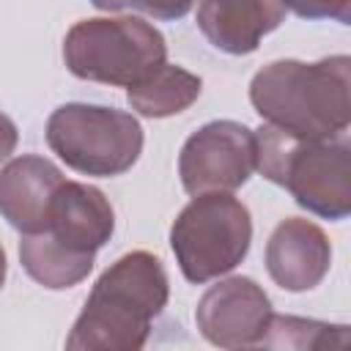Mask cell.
<instances>
[{
    "label": "cell",
    "instance_id": "6da1fadb",
    "mask_svg": "<svg viewBox=\"0 0 351 351\" xmlns=\"http://www.w3.org/2000/svg\"><path fill=\"white\" fill-rule=\"evenodd\" d=\"M170 280L154 252L134 250L104 269L77 315L69 351H140L167 307Z\"/></svg>",
    "mask_w": 351,
    "mask_h": 351
},
{
    "label": "cell",
    "instance_id": "7a4b0ae2",
    "mask_svg": "<svg viewBox=\"0 0 351 351\" xmlns=\"http://www.w3.org/2000/svg\"><path fill=\"white\" fill-rule=\"evenodd\" d=\"M351 58L332 55L315 63L271 60L250 82L255 112L304 140H332L351 123Z\"/></svg>",
    "mask_w": 351,
    "mask_h": 351
},
{
    "label": "cell",
    "instance_id": "3957f363",
    "mask_svg": "<svg viewBox=\"0 0 351 351\" xmlns=\"http://www.w3.org/2000/svg\"><path fill=\"white\" fill-rule=\"evenodd\" d=\"M255 170L285 186L304 211L340 222L351 214V143L293 137L271 123L255 129Z\"/></svg>",
    "mask_w": 351,
    "mask_h": 351
},
{
    "label": "cell",
    "instance_id": "277c9868",
    "mask_svg": "<svg viewBox=\"0 0 351 351\" xmlns=\"http://www.w3.org/2000/svg\"><path fill=\"white\" fill-rule=\"evenodd\" d=\"M63 60L80 80L129 88L167 60V44L165 36L140 16H96L69 27Z\"/></svg>",
    "mask_w": 351,
    "mask_h": 351
},
{
    "label": "cell",
    "instance_id": "5b68a950",
    "mask_svg": "<svg viewBox=\"0 0 351 351\" xmlns=\"http://www.w3.org/2000/svg\"><path fill=\"white\" fill-rule=\"evenodd\" d=\"M252 217L230 192L192 195L170 228V247L181 274L203 285L233 271L250 252Z\"/></svg>",
    "mask_w": 351,
    "mask_h": 351
},
{
    "label": "cell",
    "instance_id": "8992f818",
    "mask_svg": "<svg viewBox=\"0 0 351 351\" xmlns=\"http://www.w3.org/2000/svg\"><path fill=\"white\" fill-rule=\"evenodd\" d=\"M44 134L66 167L96 178L123 176L143 154L140 121L118 107L85 101L60 104L52 110Z\"/></svg>",
    "mask_w": 351,
    "mask_h": 351
},
{
    "label": "cell",
    "instance_id": "52a82bcc",
    "mask_svg": "<svg viewBox=\"0 0 351 351\" xmlns=\"http://www.w3.org/2000/svg\"><path fill=\"white\" fill-rule=\"evenodd\" d=\"M255 170V132L239 121H208L186 137L178 154L181 186L189 195L233 192Z\"/></svg>",
    "mask_w": 351,
    "mask_h": 351
},
{
    "label": "cell",
    "instance_id": "ba28073f",
    "mask_svg": "<svg viewBox=\"0 0 351 351\" xmlns=\"http://www.w3.org/2000/svg\"><path fill=\"white\" fill-rule=\"evenodd\" d=\"M271 321V302L252 277H228L211 285L197 307L195 324L217 348H261Z\"/></svg>",
    "mask_w": 351,
    "mask_h": 351
},
{
    "label": "cell",
    "instance_id": "9c48e42d",
    "mask_svg": "<svg viewBox=\"0 0 351 351\" xmlns=\"http://www.w3.org/2000/svg\"><path fill=\"white\" fill-rule=\"evenodd\" d=\"M263 263L269 277L291 293H302L315 288L332 266V244L326 233L302 217H288L282 219L263 252Z\"/></svg>",
    "mask_w": 351,
    "mask_h": 351
},
{
    "label": "cell",
    "instance_id": "30bf717a",
    "mask_svg": "<svg viewBox=\"0 0 351 351\" xmlns=\"http://www.w3.org/2000/svg\"><path fill=\"white\" fill-rule=\"evenodd\" d=\"M44 230L77 252L96 255L115 233V211L99 186L63 178L52 195Z\"/></svg>",
    "mask_w": 351,
    "mask_h": 351
},
{
    "label": "cell",
    "instance_id": "8fae6325",
    "mask_svg": "<svg viewBox=\"0 0 351 351\" xmlns=\"http://www.w3.org/2000/svg\"><path fill=\"white\" fill-rule=\"evenodd\" d=\"M282 0H200L195 22L206 41L225 55H250L263 36L285 22Z\"/></svg>",
    "mask_w": 351,
    "mask_h": 351
},
{
    "label": "cell",
    "instance_id": "7c38bea8",
    "mask_svg": "<svg viewBox=\"0 0 351 351\" xmlns=\"http://www.w3.org/2000/svg\"><path fill=\"white\" fill-rule=\"evenodd\" d=\"M63 173L55 162L36 154H22L0 167V214L19 233L47 228V214Z\"/></svg>",
    "mask_w": 351,
    "mask_h": 351
},
{
    "label": "cell",
    "instance_id": "4fadbf2b",
    "mask_svg": "<svg viewBox=\"0 0 351 351\" xmlns=\"http://www.w3.org/2000/svg\"><path fill=\"white\" fill-rule=\"evenodd\" d=\"M93 258L96 255H85L55 241L47 230L22 233L19 239L22 269L27 271V277L49 291H66L80 285L93 271Z\"/></svg>",
    "mask_w": 351,
    "mask_h": 351
},
{
    "label": "cell",
    "instance_id": "5bb4252c",
    "mask_svg": "<svg viewBox=\"0 0 351 351\" xmlns=\"http://www.w3.org/2000/svg\"><path fill=\"white\" fill-rule=\"evenodd\" d=\"M200 90H203V80L197 74L165 60L143 80L129 85L126 99L132 110H137L145 118H170L189 110L197 101Z\"/></svg>",
    "mask_w": 351,
    "mask_h": 351
},
{
    "label": "cell",
    "instance_id": "9a60e30c",
    "mask_svg": "<svg viewBox=\"0 0 351 351\" xmlns=\"http://www.w3.org/2000/svg\"><path fill=\"white\" fill-rule=\"evenodd\" d=\"M348 343V326L343 324H324L313 318H296V315H274L269 321V329L261 340V348H324V346H346Z\"/></svg>",
    "mask_w": 351,
    "mask_h": 351
},
{
    "label": "cell",
    "instance_id": "2e32d148",
    "mask_svg": "<svg viewBox=\"0 0 351 351\" xmlns=\"http://www.w3.org/2000/svg\"><path fill=\"white\" fill-rule=\"evenodd\" d=\"M99 11H137L159 22H176L186 16L195 0H90Z\"/></svg>",
    "mask_w": 351,
    "mask_h": 351
},
{
    "label": "cell",
    "instance_id": "e0dca14e",
    "mask_svg": "<svg viewBox=\"0 0 351 351\" xmlns=\"http://www.w3.org/2000/svg\"><path fill=\"white\" fill-rule=\"evenodd\" d=\"M302 19H335L340 25L351 22V0H282Z\"/></svg>",
    "mask_w": 351,
    "mask_h": 351
},
{
    "label": "cell",
    "instance_id": "ac0fdd59",
    "mask_svg": "<svg viewBox=\"0 0 351 351\" xmlns=\"http://www.w3.org/2000/svg\"><path fill=\"white\" fill-rule=\"evenodd\" d=\"M16 143H19V132H16V123L0 110V162L8 159L14 151H16Z\"/></svg>",
    "mask_w": 351,
    "mask_h": 351
},
{
    "label": "cell",
    "instance_id": "d6986e66",
    "mask_svg": "<svg viewBox=\"0 0 351 351\" xmlns=\"http://www.w3.org/2000/svg\"><path fill=\"white\" fill-rule=\"evenodd\" d=\"M5 269H8V263H5V250H3V244H0V288H3V282H5Z\"/></svg>",
    "mask_w": 351,
    "mask_h": 351
}]
</instances>
